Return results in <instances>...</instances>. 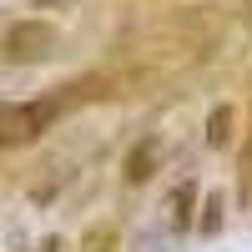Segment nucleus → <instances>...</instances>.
<instances>
[{
  "label": "nucleus",
  "instance_id": "obj_3",
  "mask_svg": "<svg viewBox=\"0 0 252 252\" xmlns=\"http://www.w3.org/2000/svg\"><path fill=\"white\" fill-rule=\"evenodd\" d=\"M161 161H166V141L157 131H146L136 136L131 146H126V157H121V182L126 187H146L157 172H161Z\"/></svg>",
  "mask_w": 252,
  "mask_h": 252
},
{
  "label": "nucleus",
  "instance_id": "obj_4",
  "mask_svg": "<svg viewBox=\"0 0 252 252\" xmlns=\"http://www.w3.org/2000/svg\"><path fill=\"white\" fill-rule=\"evenodd\" d=\"M202 141L212 152H237V141H242V106L237 101H212V111L202 121Z\"/></svg>",
  "mask_w": 252,
  "mask_h": 252
},
{
  "label": "nucleus",
  "instance_id": "obj_6",
  "mask_svg": "<svg viewBox=\"0 0 252 252\" xmlns=\"http://www.w3.org/2000/svg\"><path fill=\"white\" fill-rule=\"evenodd\" d=\"M227 227V197L222 192H202V207H197V237H217Z\"/></svg>",
  "mask_w": 252,
  "mask_h": 252
},
{
  "label": "nucleus",
  "instance_id": "obj_9",
  "mask_svg": "<svg viewBox=\"0 0 252 252\" xmlns=\"http://www.w3.org/2000/svg\"><path fill=\"white\" fill-rule=\"evenodd\" d=\"M247 111H252V101H247Z\"/></svg>",
  "mask_w": 252,
  "mask_h": 252
},
{
  "label": "nucleus",
  "instance_id": "obj_5",
  "mask_svg": "<svg viewBox=\"0 0 252 252\" xmlns=\"http://www.w3.org/2000/svg\"><path fill=\"white\" fill-rule=\"evenodd\" d=\"M197 207H202V187L197 177H182L166 197V212H172V227L177 232H197Z\"/></svg>",
  "mask_w": 252,
  "mask_h": 252
},
{
  "label": "nucleus",
  "instance_id": "obj_1",
  "mask_svg": "<svg viewBox=\"0 0 252 252\" xmlns=\"http://www.w3.org/2000/svg\"><path fill=\"white\" fill-rule=\"evenodd\" d=\"M56 46H61V31L40 15H20L0 31V61L5 66H40L56 56Z\"/></svg>",
  "mask_w": 252,
  "mask_h": 252
},
{
  "label": "nucleus",
  "instance_id": "obj_7",
  "mask_svg": "<svg viewBox=\"0 0 252 252\" xmlns=\"http://www.w3.org/2000/svg\"><path fill=\"white\" fill-rule=\"evenodd\" d=\"M116 242V227H96V232H86V242H81V252H106Z\"/></svg>",
  "mask_w": 252,
  "mask_h": 252
},
{
  "label": "nucleus",
  "instance_id": "obj_2",
  "mask_svg": "<svg viewBox=\"0 0 252 252\" xmlns=\"http://www.w3.org/2000/svg\"><path fill=\"white\" fill-rule=\"evenodd\" d=\"M61 116V96H40V101H5L0 106V152L40 141Z\"/></svg>",
  "mask_w": 252,
  "mask_h": 252
},
{
  "label": "nucleus",
  "instance_id": "obj_8",
  "mask_svg": "<svg viewBox=\"0 0 252 252\" xmlns=\"http://www.w3.org/2000/svg\"><path fill=\"white\" fill-rule=\"evenodd\" d=\"M35 5H66V0H35Z\"/></svg>",
  "mask_w": 252,
  "mask_h": 252
}]
</instances>
